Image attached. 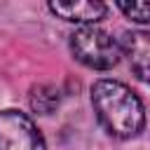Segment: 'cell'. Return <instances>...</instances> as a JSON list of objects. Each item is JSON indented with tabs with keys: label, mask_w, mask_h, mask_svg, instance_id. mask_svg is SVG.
Returning <instances> with one entry per match:
<instances>
[{
	"label": "cell",
	"mask_w": 150,
	"mask_h": 150,
	"mask_svg": "<svg viewBox=\"0 0 150 150\" xmlns=\"http://www.w3.org/2000/svg\"><path fill=\"white\" fill-rule=\"evenodd\" d=\"M56 105H59V89L47 87V84H40V87L33 89V94H30V108L35 112L49 115Z\"/></svg>",
	"instance_id": "8992f818"
},
{
	"label": "cell",
	"mask_w": 150,
	"mask_h": 150,
	"mask_svg": "<svg viewBox=\"0 0 150 150\" xmlns=\"http://www.w3.org/2000/svg\"><path fill=\"white\" fill-rule=\"evenodd\" d=\"M120 47H122L134 75L141 82L150 84V33L148 30H129V33H124Z\"/></svg>",
	"instance_id": "277c9868"
},
{
	"label": "cell",
	"mask_w": 150,
	"mask_h": 150,
	"mask_svg": "<svg viewBox=\"0 0 150 150\" xmlns=\"http://www.w3.org/2000/svg\"><path fill=\"white\" fill-rule=\"evenodd\" d=\"M0 150H47L35 122L19 110H0Z\"/></svg>",
	"instance_id": "3957f363"
},
{
	"label": "cell",
	"mask_w": 150,
	"mask_h": 150,
	"mask_svg": "<svg viewBox=\"0 0 150 150\" xmlns=\"http://www.w3.org/2000/svg\"><path fill=\"white\" fill-rule=\"evenodd\" d=\"M91 105L101 127L115 138H134L143 131L145 110L141 98L117 80H98L91 84Z\"/></svg>",
	"instance_id": "6da1fadb"
},
{
	"label": "cell",
	"mask_w": 150,
	"mask_h": 150,
	"mask_svg": "<svg viewBox=\"0 0 150 150\" xmlns=\"http://www.w3.org/2000/svg\"><path fill=\"white\" fill-rule=\"evenodd\" d=\"M49 12L63 21L77 23H96L108 14V5L98 0H70V2H49Z\"/></svg>",
	"instance_id": "5b68a950"
},
{
	"label": "cell",
	"mask_w": 150,
	"mask_h": 150,
	"mask_svg": "<svg viewBox=\"0 0 150 150\" xmlns=\"http://www.w3.org/2000/svg\"><path fill=\"white\" fill-rule=\"evenodd\" d=\"M70 52L73 56L94 70H108L117 66L122 47L98 26H82L70 35Z\"/></svg>",
	"instance_id": "7a4b0ae2"
},
{
	"label": "cell",
	"mask_w": 150,
	"mask_h": 150,
	"mask_svg": "<svg viewBox=\"0 0 150 150\" xmlns=\"http://www.w3.org/2000/svg\"><path fill=\"white\" fill-rule=\"evenodd\" d=\"M117 9L124 16L134 19L138 23H148L150 21V2L148 0L145 2H117Z\"/></svg>",
	"instance_id": "52a82bcc"
}]
</instances>
